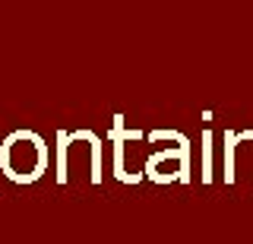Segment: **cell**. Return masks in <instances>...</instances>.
<instances>
[{
  "instance_id": "1",
  "label": "cell",
  "mask_w": 253,
  "mask_h": 244,
  "mask_svg": "<svg viewBox=\"0 0 253 244\" xmlns=\"http://www.w3.org/2000/svg\"><path fill=\"white\" fill-rule=\"evenodd\" d=\"M149 140H174V149H165V152H155V155H149L146 159V171H142V178H152L155 175V168L162 162H168V159H180V171L174 178H177V184H190V140L184 137V133H177V130H152L149 133Z\"/></svg>"
},
{
  "instance_id": "2",
  "label": "cell",
  "mask_w": 253,
  "mask_h": 244,
  "mask_svg": "<svg viewBox=\"0 0 253 244\" xmlns=\"http://www.w3.org/2000/svg\"><path fill=\"white\" fill-rule=\"evenodd\" d=\"M146 133L142 130H124V114H114V127H111V140H114V175L117 181H126V184H139L142 175H130L124 168V140H142Z\"/></svg>"
},
{
  "instance_id": "3",
  "label": "cell",
  "mask_w": 253,
  "mask_h": 244,
  "mask_svg": "<svg viewBox=\"0 0 253 244\" xmlns=\"http://www.w3.org/2000/svg\"><path fill=\"white\" fill-rule=\"evenodd\" d=\"M70 143H92V184H101V140L92 130H73L67 133Z\"/></svg>"
},
{
  "instance_id": "4",
  "label": "cell",
  "mask_w": 253,
  "mask_h": 244,
  "mask_svg": "<svg viewBox=\"0 0 253 244\" xmlns=\"http://www.w3.org/2000/svg\"><path fill=\"white\" fill-rule=\"evenodd\" d=\"M67 152H70V140L67 130L57 133V184H67Z\"/></svg>"
},
{
  "instance_id": "5",
  "label": "cell",
  "mask_w": 253,
  "mask_h": 244,
  "mask_svg": "<svg viewBox=\"0 0 253 244\" xmlns=\"http://www.w3.org/2000/svg\"><path fill=\"white\" fill-rule=\"evenodd\" d=\"M209 143H212V133L203 130V181H206V184L212 181V171H209Z\"/></svg>"
},
{
  "instance_id": "6",
  "label": "cell",
  "mask_w": 253,
  "mask_h": 244,
  "mask_svg": "<svg viewBox=\"0 0 253 244\" xmlns=\"http://www.w3.org/2000/svg\"><path fill=\"white\" fill-rule=\"evenodd\" d=\"M237 140H253V130H241V133H234Z\"/></svg>"
}]
</instances>
